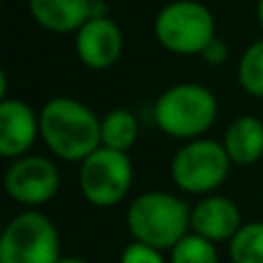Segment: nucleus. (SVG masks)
Returning <instances> with one entry per match:
<instances>
[{"label": "nucleus", "instance_id": "1", "mask_svg": "<svg viewBox=\"0 0 263 263\" xmlns=\"http://www.w3.org/2000/svg\"><path fill=\"white\" fill-rule=\"evenodd\" d=\"M40 136L65 162H83L102 148V118L74 97H53L40 109Z\"/></svg>", "mask_w": 263, "mask_h": 263}, {"label": "nucleus", "instance_id": "2", "mask_svg": "<svg viewBox=\"0 0 263 263\" xmlns=\"http://www.w3.org/2000/svg\"><path fill=\"white\" fill-rule=\"evenodd\" d=\"M192 210L168 192H143L129 203L127 229L136 242L171 252L190 233Z\"/></svg>", "mask_w": 263, "mask_h": 263}, {"label": "nucleus", "instance_id": "3", "mask_svg": "<svg viewBox=\"0 0 263 263\" xmlns=\"http://www.w3.org/2000/svg\"><path fill=\"white\" fill-rule=\"evenodd\" d=\"M153 118L171 139H201L217 120V97L201 83H176L155 100Z\"/></svg>", "mask_w": 263, "mask_h": 263}, {"label": "nucleus", "instance_id": "4", "mask_svg": "<svg viewBox=\"0 0 263 263\" xmlns=\"http://www.w3.org/2000/svg\"><path fill=\"white\" fill-rule=\"evenodd\" d=\"M155 40L176 55H201L217 37L215 16L199 0H171L155 16Z\"/></svg>", "mask_w": 263, "mask_h": 263}, {"label": "nucleus", "instance_id": "5", "mask_svg": "<svg viewBox=\"0 0 263 263\" xmlns=\"http://www.w3.org/2000/svg\"><path fill=\"white\" fill-rule=\"evenodd\" d=\"M231 159L219 141L194 139L187 141L171 159V178L178 190L187 194H210L231 171Z\"/></svg>", "mask_w": 263, "mask_h": 263}, {"label": "nucleus", "instance_id": "6", "mask_svg": "<svg viewBox=\"0 0 263 263\" xmlns=\"http://www.w3.org/2000/svg\"><path fill=\"white\" fill-rule=\"evenodd\" d=\"M58 229L37 210L21 213L5 227L0 240V263H58Z\"/></svg>", "mask_w": 263, "mask_h": 263}, {"label": "nucleus", "instance_id": "7", "mask_svg": "<svg viewBox=\"0 0 263 263\" xmlns=\"http://www.w3.org/2000/svg\"><path fill=\"white\" fill-rule=\"evenodd\" d=\"M132 180H134V168L129 155L104 145L83 159L79 171V187L83 199L97 208L118 205L129 194Z\"/></svg>", "mask_w": 263, "mask_h": 263}, {"label": "nucleus", "instance_id": "8", "mask_svg": "<svg viewBox=\"0 0 263 263\" xmlns=\"http://www.w3.org/2000/svg\"><path fill=\"white\" fill-rule=\"evenodd\" d=\"M5 190L9 199L28 208L44 205L58 194L60 171L49 157L23 155L9 164L5 173Z\"/></svg>", "mask_w": 263, "mask_h": 263}, {"label": "nucleus", "instance_id": "9", "mask_svg": "<svg viewBox=\"0 0 263 263\" xmlns=\"http://www.w3.org/2000/svg\"><path fill=\"white\" fill-rule=\"evenodd\" d=\"M123 30L111 16H90L74 32V49L88 69H109L123 53Z\"/></svg>", "mask_w": 263, "mask_h": 263}, {"label": "nucleus", "instance_id": "10", "mask_svg": "<svg viewBox=\"0 0 263 263\" xmlns=\"http://www.w3.org/2000/svg\"><path fill=\"white\" fill-rule=\"evenodd\" d=\"M40 136V116L23 100H0V155L18 159L28 155Z\"/></svg>", "mask_w": 263, "mask_h": 263}, {"label": "nucleus", "instance_id": "11", "mask_svg": "<svg viewBox=\"0 0 263 263\" xmlns=\"http://www.w3.org/2000/svg\"><path fill=\"white\" fill-rule=\"evenodd\" d=\"M190 227L192 233H199L213 242L231 240L242 227V215L231 199L208 194L192 208Z\"/></svg>", "mask_w": 263, "mask_h": 263}, {"label": "nucleus", "instance_id": "12", "mask_svg": "<svg viewBox=\"0 0 263 263\" xmlns=\"http://www.w3.org/2000/svg\"><path fill=\"white\" fill-rule=\"evenodd\" d=\"M32 21L49 32H77L92 16V0H28Z\"/></svg>", "mask_w": 263, "mask_h": 263}, {"label": "nucleus", "instance_id": "13", "mask_svg": "<svg viewBox=\"0 0 263 263\" xmlns=\"http://www.w3.org/2000/svg\"><path fill=\"white\" fill-rule=\"evenodd\" d=\"M222 145L238 166H252L263 157V120L256 116H238L229 123Z\"/></svg>", "mask_w": 263, "mask_h": 263}, {"label": "nucleus", "instance_id": "14", "mask_svg": "<svg viewBox=\"0 0 263 263\" xmlns=\"http://www.w3.org/2000/svg\"><path fill=\"white\" fill-rule=\"evenodd\" d=\"M139 139V120L129 109H111L102 116V145L129 153Z\"/></svg>", "mask_w": 263, "mask_h": 263}, {"label": "nucleus", "instance_id": "15", "mask_svg": "<svg viewBox=\"0 0 263 263\" xmlns=\"http://www.w3.org/2000/svg\"><path fill=\"white\" fill-rule=\"evenodd\" d=\"M231 263H263V222L242 224L229 240Z\"/></svg>", "mask_w": 263, "mask_h": 263}, {"label": "nucleus", "instance_id": "16", "mask_svg": "<svg viewBox=\"0 0 263 263\" xmlns=\"http://www.w3.org/2000/svg\"><path fill=\"white\" fill-rule=\"evenodd\" d=\"M238 83L250 97L263 100V37L242 51L238 60Z\"/></svg>", "mask_w": 263, "mask_h": 263}, {"label": "nucleus", "instance_id": "17", "mask_svg": "<svg viewBox=\"0 0 263 263\" xmlns=\"http://www.w3.org/2000/svg\"><path fill=\"white\" fill-rule=\"evenodd\" d=\"M168 263H219V254L213 240L199 233H187L171 250Z\"/></svg>", "mask_w": 263, "mask_h": 263}, {"label": "nucleus", "instance_id": "18", "mask_svg": "<svg viewBox=\"0 0 263 263\" xmlns=\"http://www.w3.org/2000/svg\"><path fill=\"white\" fill-rule=\"evenodd\" d=\"M120 263H166V261H164V256L159 250L134 240L123 250Z\"/></svg>", "mask_w": 263, "mask_h": 263}, {"label": "nucleus", "instance_id": "19", "mask_svg": "<svg viewBox=\"0 0 263 263\" xmlns=\"http://www.w3.org/2000/svg\"><path fill=\"white\" fill-rule=\"evenodd\" d=\"M201 58H203L208 65H222V63H227V58H229V46L224 44L219 37H215V40L205 46Z\"/></svg>", "mask_w": 263, "mask_h": 263}, {"label": "nucleus", "instance_id": "20", "mask_svg": "<svg viewBox=\"0 0 263 263\" xmlns=\"http://www.w3.org/2000/svg\"><path fill=\"white\" fill-rule=\"evenodd\" d=\"M58 263H90V261L81 259V256H60Z\"/></svg>", "mask_w": 263, "mask_h": 263}, {"label": "nucleus", "instance_id": "21", "mask_svg": "<svg viewBox=\"0 0 263 263\" xmlns=\"http://www.w3.org/2000/svg\"><path fill=\"white\" fill-rule=\"evenodd\" d=\"M256 14H259V23L263 28V0H259V5H256Z\"/></svg>", "mask_w": 263, "mask_h": 263}]
</instances>
